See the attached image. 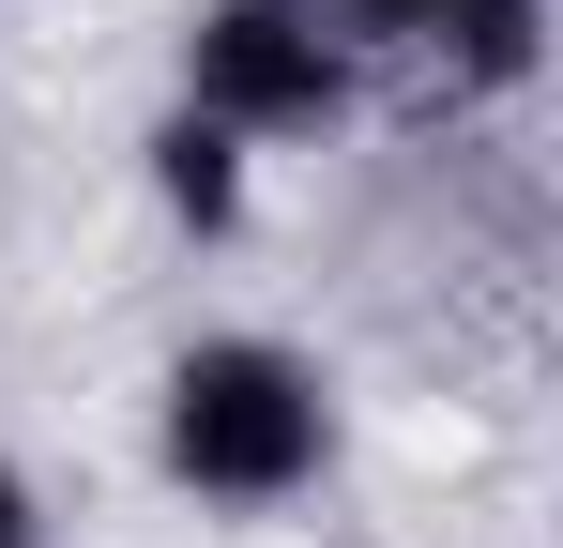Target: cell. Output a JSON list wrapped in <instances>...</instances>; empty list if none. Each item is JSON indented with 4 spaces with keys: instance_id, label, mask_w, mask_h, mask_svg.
Here are the masks:
<instances>
[{
    "instance_id": "cell-1",
    "label": "cell",
    "mask_w": 563,
    "mask_h": 548,
    "mask_svg": "<svg viewBox=\"0 0 563 548\" xmlns=\"http://www.w3.org/2000/svg\"><path fill=\"white\" fill-rule=\"evenodd\" d=\"M153 472L184 487L198 518H289L335 472V365L260 336V320L184 336L153 365Z\"/></svg>"
},
{
    "instance_id": "cell-2",
    "label": "cell",
    "mask_w": 563,
    "mask_h": 548,
    "mask_svg": "<svg viewBox=\"0 0 563 548\" xmlns=\"http://www.w3.org/2000/svg\"><path fill=\"white\" fill-rule=\"evenodd\" d=\"M351 91H366V62H351L305 0H184V31H168V107L229 122L244 153L335 138V122H351Z\"/></svg>"
},
{
    "instance_id": "cell-6",
    "label": "cell",
    "mask_w": 563,
    "mask_h": 548,
    "mask_svg": "<svg viewBox=\"0 0 563 548\" xmlns=\"http://www.w3.org/2000/svg\"><path fill=\"white\" fill-rule=\"evenodd\" d=\"M0 548H62V534H46V487H31L15 442H0Z\"/></svg>"
},
{
    "instance_id": "cell-4",
    "label": "cell",
    "mask_w": 563,
    "mask_h": 548,
    "mask_svg": "<svg viewBox=\"0 0 563 548\" xmlns=\"http://www.w3.org/2000/svg\"><path fill=\"white\" fill-rule=\"evenodd\" d=\"M137 153H153V213H168L184 244H229V229H244V198H260V153H244L229 122H198V107H168V122L137 138Z\"/></svg>"
},
{
    "instance_id": "cell-3",
    "label": "cell",
    "mask_w": 563,
    "mask_h": 548,
    "mask_svg": "<svg viewBox=\"0 0 563 548\" xmlns=\"http://www.w3.org/2000/svg\"><path fill=\"white\" fill-rule=\"evenodd\" d=\"M549 15L563 0H427V46H411V62H442V91L503 107V91L549 77Z\"/></svg>"
},
{
    "instance_id": "cell-5",
    "label": "cell",
    "mask_w": 563,
    "mask_h": 548,
    "mask_svg": "<svg viewBox=\"0 0 563 548\" xmlns=\"http://www.w3.org/2000/svg\"><path fill=\"white\" fill-rule=\"evenodd\" d=\"M305 15H320L351 62H411V46H427V0H305Z\"/></svg>"
}]
</instances>
